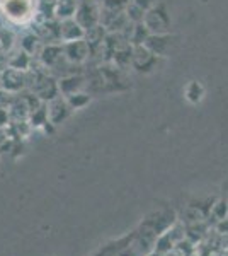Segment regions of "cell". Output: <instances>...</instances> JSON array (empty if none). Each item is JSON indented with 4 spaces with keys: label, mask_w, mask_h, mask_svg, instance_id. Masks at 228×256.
I'll use <instances>...</instances> for the list:
<instances>
[{
    "label": "cell",
    "mask_w": 228,
    "mask_h": 256,
    "mask_svg": "<svg viewBox=\"0 0 228 256\" xmlns=\"http://www.w3.org/2000/svg\"><path fill=\"white\" fill-rule=\"evenodd\" d=\"M142 22L145 24V28H147L150 34H165V32L171 31V14L165 9L164 4L152 6L145 12Z\"/></svg>",
    "instance_id": "7a4b0ae2"
},
{
    "label": "cell",
    "mask_w": 228,
    "mask_h": 256,
    "mask_svg": "<svg viewBox=\"0 0 228 256\" xmlns=\"http://www.w3.org/2000/svg\"><path fill=\"white\" fill-rule=\"evenodd\" d=\"M131 58H133V65L138 70H148L153 64H155L159 56H157L153 52H150L147 46L140 44V46L135 48V55L131 56Z\"/></svg>",
    "instance_id": "277c9868"
},
{
    "label": "cell",
    "mask_w": 228,
    "mask_h": 256,
    "mask_svg": "<svg viewBox=\"0 0 228 256\" xmlns=\"http://www.w3.org/2000/svg\"><path fill=\"white\" fill-rule=\"evenodd\" d=\"M205 94L206 89L200 80H191L184 88V98L188 99L191 104H200L203 99H205Z\"/></svg>",
    "instance_id": "5b68a950"
},
{
    "label": "cell",
    "mask_w": 228,
    "mask_h": 256,
    "mask_svg": "<svg viewBox=\"0 0 228 256\" xmlns=\"http://www.w3.org/2000/svg\"><path fill=\"white\" fill-rule=\"evenodd\" d=\"M176 224V214L172 208H162L153 212L150 217L145 220L143 226V236L147 239V244L153 246L157 238L164 236L171 227Z\"/></svg>",
    "instance_id": "6da1fadb"
},
{
    "label": "cell",
    "mask_w": 228,
    "mask_h": 256,
    "mask_svg": "<svg viewBox=\"0 0 228 256\" xmlns=\"http://www.w3.org/2000/svg\"><path fill=\"white\" fill-rule=\"evenodd\" d=\"M177 38L172 36L171 32H165V34H150L145 41V46L150 52L155 53L157 56H171L177 44Z\"/></svg>",
    "instance_id": "3957f363"
}]
</instances>
